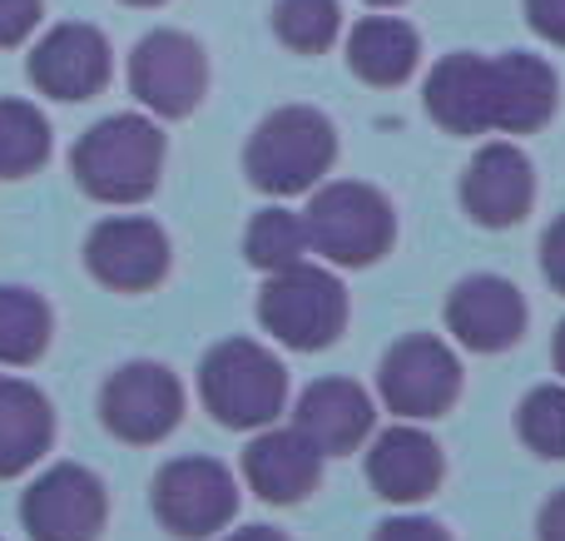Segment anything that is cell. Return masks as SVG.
Here are the masks:
<instances>
[{"instance_id":"28","label":"cell","mask_w":565,"mask_h":541,"mask_svg":"<svg viewBox=\"0 0 565 541\" xmlns=\"http://www.w3.org/2000/svg\"><path fill=\"white\" fill-rule=\"evenodd\" d=\"M526 6V25L536 30L546 45L565 50V0H521Z\"/></svg>"},{"instance_id":"29","label":"cell","mask_w":565,"mask_h":541,"mask_svg":"<svg viewBox=\"0 0 565 541\" xmlns=\"http://www.w3.org/2000/svg\"><path fill=\"white\" fill-rule=\"evenodd\" d=\"M541 274L556 294H565V214L541 234Z\"/></svg>"},{"instance_id":"12","label":"cell","mask_w":565,"mask_h":541,"mask_svg":"<svg viewBox=\"0 0 565 541\" xmlns=\"http://www.w3.org/2000/svg\"><path fill=\"white\" fill-rule=\"evenodd\" d=\"M526 294L501 274H467L447 294V333L467 353H507L526 338Z\"/></svg>"},{"instance_id":"4","label":"cell","mask_w":565,"mask_h":541,"mask_svg":"<svg viewBox=\"0 0 565 541\" xmlns=\"http://www.w3.org/2000/svg\"><path fill=\"white\" fill-rule=\"evenodd\" d=\"M70 169L99 204H145L164 174V129L149 115H109L79 135Z\"/></svg>"},{"instance_id":"10","label":"cell","mask_w":565,"mask_h":541,"mask_svg":"<svg viewBox=\"0 0 565 541\" xmlns=\"http://www.w3.org/2000/svg\"><path fill=\"white\" fill-rule=\"evenodd\" d=\"M99 423L129 447H154L184 423V388L164 363H125L99 388Z\"/></svg>"},{"instance_id":"14","label":"cell","mask_w":565,"mask_h":541,"mask_svg":"<svg viewBox=\"0 0 565 541\" xmlns=\"http://www.w3.org/2000/svg\"><path fill=\"white\" fill-rule=\"evenodd\" d=\"M85 264L115 294H149L169 274V234L154 219L115 214L85 238Z\"/></svg>"},{"instance_id":"6","label":"cell","mask_w":565,"mask_h":541,"mask_svg":"<svg viewBox=\"0 0 565 541\" xmlns=\"http://www.w3.org/2000/svg\"><path fill=\"white\" fill-rule=\"evenodd\" d=\"M258 323L292 353H322L348 328V288L328 264H292L268 274L258 294Z\"/></svg>"},{"instance_id":"2","label":"cell","mask_w":565,"mask_h":541,"mask_svg":"<svg viewBox=\"0 0 565 541\" xmlns=\"http://www.w3.org/2000/svg\"><path fill=\"white\" fill-rule=\"evenodd\" d=\"M338 165V129L312 105H282L258 119L244 145V174L258 194L292 199L312 194Z\"/></svg>"},{"instance_id":"15","label":"cell","mask_w":565,"mask_h":541,"mask_svg":"<svg viewBox=\"0 0 565 541\" xmlns=\"http://www.w3.org/2000/svg\"><path fill=\"white\" fill-rule=\"evenodd\" d=\"M447 477V457L441 443L422 423H392L372 437L367 447V482L382 502L392 507H422L441 492Z\"/></svg>"},{"instance_id":"20","label":"cell","mask_w":565,"mask_h":541,"mask_svg":"<svg viewBox=\"0 0 565 541\" xmlns=\"http://www.w3.org/2000/svg\"><path fill=\"white\" fill-rule=\"evenodd\" d=\"M55 443V413L40 388L0 373V482L20 477Z\"/></svg>"},{"instance_id":"21","label":"cell","mask_w":565,"mask_h":541,"mask_svg":"<svg viewBox=\"0 0 565 541\" xmlns=\"http://www.w3.org/2000/svg\"><path fill=\"white\" fill-rule=\"evenodd\" d=\"M50 348V308L30 288H0V368H25Z\"/></svg>"},{"instance_id":"9","label":"cell","mask_w":565,"mask_h":541,"mask_svg":"<svg viewBox=\"0 0 565 541\" xmlns=\"http://www.w3.org/2000/svg\"><path fill=\"white\" fill-rule=\"evenodd\" d=\"M238 512V482L214 457H174L154 477V517L164 532L184 541H204L224 532Z\"/></svg>"},{"instance_id":"26","label":"cell","mask_w":565,"mask_h":541,"mask_svg":"<svg viewBox=\"0 0 565 541\" xmlns=\"http://www.w3.org/2000/svg\"><path fill=\"white\" fill-rule=\"evenodd\" d=\"M45 0H0V50H15L35 35Z\"/></svg>"},{"instance_id":"22","label":"cell","mask_w":565,"mask_h":541,"mask_svg":"<svg viewBox=\"0 0 565 541\" xmlns=\"http://www.w3.org/2000/svg\"><path fill=\"white\" fill-rule=\"evenodd\" d=\"M50 159V119L25 99H0V179H25Z\"/></svg>"},{"instance_id":"7","label":"cell","mask_w":565,"mask_h":541,"mask_svg":"<svg viewBox=\"0 0 565 541\" xmlns=\"http://www.w3.org/2000/svg\"><path fill=\"white\" fill-rule=\"evenodd\" d=\"M377 397L402 423H437L461 397V358L437 333H407L382 353Z\"/></svg>"},{"instance_id":"23","label":"cell","mask_w":565,"mask_h":541,"mask_svg":"<svg viewBox=\"0 0 565 541\" xmlns=\"http://www.w3.org/2000/svg\"><path fill=\"white\" fill-rule=\"evenodd\" d=\"M244 258L264 274H278V268H292L308 258V229H302V214L292 209H264V214L248 219L244 229Z\"/></svg>"},{"instance_id":"11","label":"cell","mask_w":565,"mask_h":541,"mask_svg":"<svg viewBox=\"0 0 565 541\" xmlns=\"http://www.w3.org/2000/svg\"><path fill=\"white\" fill-rule=\"evenodd\" d=\"M109 497L89 467L60 463L30 482L20 497V522H25L30 541H95L105 532Z\"/></svg>"},{"instance_id":"16","label":"cell","mask_w":565,"mask_h":541,"mask_svg":"<svg viewBox=\"0 0 565 541\" xmlns=\"http://www.w3.org/2000/svg\"><path fill=\"white\" fill-rule=\"evenodd\" d=\"M25 70H30V79H35L40 95L79 105V99H95L99 89L109 85L115 60H109V40L99 35L95 25L70 20V25H55L35 40Z\"/></svg>"},{"instance_id":"5","label":"cell","mask_w":565,"mask_h":541,"mask_svg":"<svg viewBox=\"0 0 565 541\" xmlns=\"http://www.w3.org/2000/svg\"><path fill=\"white\" fill-rule=\"evenodd\" d=\"M199 397L228 433L274 427L288 407V368L254 338H224L199 363Z\"/></svg>"},{"instance_id":"13","label":"cell","mask_w":565,"mask_h":541,"mask_svg":"<svg viewBox=\"0 0 565 541\" xmlns=\"http://www.w3.org/2000/svg\"><path fill=\"white\" fill-rule=\"evenodd\" d=\"M536 204V165L516 139H487L461 174V209L481 229H516Z\"/></svg>"},{"instance_id":"8","label":"cell","mask_w":565,"mask_h":541,"mask_svg":"<svg viewBox=\"0 0 565 541\" xmlns=\"http://www.w3.org/2000/svg\"><path fill=\"white\" fill-rule=\"evenodd\" d=\"M129 89L154 119H184L204 105L209 55L184 30H149L129 55Z\"/></svg>"},{"instance_id":"32","label":"cell","mask_w":565,"mask_h":541,"mask_svg":"<svg viewBox=\"0 0 565 541\" xmlns=\"http://www.w3.org/2000/svg\"><path fill=\"white\" fill-rule=\"evenodd\" d=\"M551 363H556L561 383H565V318L556 323V333H551Z\"/></svg>"},{"instance_id":"18","label":"cell","mask_w":565,"mask_h":541,"mask_svg":"<svg viewBox=\"0 0 565 541\" xmlns=\"http://www.w3.org/2000/svg\"><path fill=\"white\" fill-rule=\"evenodd\" d=\"M328 457L298 433V427H258V437L244 447V482L268 507H298L318 492Z\"/></svg>"},{"instance_id":"3","label":"cell","mask_w":565,"mask_h":541,"mask_svg":"<svg viewBox=\"0 0 565 541\" xmlns=\"http://www.w3.org/2000/svg\"><path fill=\"white\" fill-rule=\"evenodd\" d=\"M308 254L328 268H372L397 244V209L362 179H322L302 209Z\"/></svg>"},{"instance_id":"17","label":"cell","mask_w":565,"mask_h":541,"mask_svg":"<svg viewBox=\"0 0 565 541\" xmlns=\"http://www.w3.org/2000/svg\"><path fill=\"white\" fill-rule=\"evenodd\" d=\"M372 393L358 378H318L298 393L292 407V427L318 447L322 457H348L372 437Z\"/></svg>"},{"instance_id":"31","label":"cell","mask_w":565,"mask_h":541,"mask_svg":"<svg viewBox=\"0 0 565 541\" xmlns=\"http://www.w3.org/2000/svg\"><path fill=\"white\" fill-rule=\"evenodd\" d=\"M224 541H288L278 527H244V532H228Z\"/></svg>"},{"instance_id":"34","label":"cell","mask_w":565,"mask_h":541,"mask_svg":"<svg viewBox=\"0 0 565 541\" xmlns=\"http://www.w3.org/2000/svg\"><path fill=\"white\" fill-rule=\"evenodd\" d=\"M125 6H139V10H154V6H164V0H125Z\"/></svg>"},{"instance_id":"24","label":"cell","mask_w":565,"mask_h":541,"mask_svg":"<svg viewBox=\"0 0 565 541\" xmlns=\"http://www.w3.org/2000/svg\"><path fill=\"white\" fill-rule=\"evenodd\" d=\"M274 35L292 55H322L342 35V6L338 0H278Z\"/></svg>"},{"instance_id":"30","label":"cell","mask_w":565,"mask_h":541,"mask_svg":"<svg viewBox=\"0 0 565 541\" xmlns=\"http://www.w3.org/2000/svg\"><path fill=\"white\" fill-rule=\"evenodd\" d=\"M536 532H541V541H565V487H561L556 497H551L546 507H541Z\"/></svg>"},{"instance_id":"33","label":"cell","mask_w":565,"mask_h":541,"mask_svg":"<svg viewBox=\"0 0 565 541\" xmlns=\"http://www.w3.org/2000/svg\"><path fill=\"white\" fill-rule=\"evenodd\" d=\"M362 6H372V10H392V6H402V0H362Z\"/></svg>"},{"instance_id":"27","label":"cell","mask_w":565,"mask_h":541,"mask_svg":"<svg viewBox=\"0 0 565 541\" xmlns=\"http://www.w3.org/2000/svg\"><path fill=\"white\" fill-rule=\"evenodd\" d=\"M372 541H451V532L437 517H417V512H397L387 522H377Z\"/></svg>"},{"instance_id":"25","label":"cell","mask_w":565,"mask_h":541,"mask_svg":"<svg viewBox=\"0 0 565 541\" xmlns=\"http://www.w3.org/2000/svg\"><path fill=\"white\" fill-rule=\"evenodd\" d=\"M516 437L546 463H565V383L531 388L516 403Z\"/></svg>"},{"instance_id":"19","label":"cell","mask_w":565,"mask_h":541,"mask_svg":"<svg viewBox=\"0 0 565 541\" xmlns=\"http://www.w3.org/2000/svg\"><path fill=\"white\" fill-rule=\"evenodd\" d=\"M422 65V35L412 20L367 15L348 30V70L372 89H397Z\"/></svg>"},{"instance_id":"1","label":"cell","mask_w":565,"mask_h":541,"mask_svg":"<svg viewBox=\"0 0 565 541\" xmlns=\"http://www.w3.org/2000/svg\"><path fill=\"white\" fill-rule=\"evenodd\" d=\"M422 105L431 125L457 139L536 135L561 105V75L531 50H507V55L457 50L431 65Z\"/></svg>"}]
</instances>
